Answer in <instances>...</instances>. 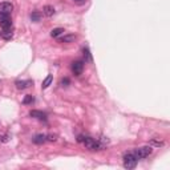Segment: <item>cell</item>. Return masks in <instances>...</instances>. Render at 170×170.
Masks as SVG:
<instances>
[{"label": "cell", "instance_id": "cell-19", "mask_svg": "<svg viewBox=\"0 0 170 170\" xmlns=\"http://www.w3.org/2000/svg\"><path fill=\"white\" fill-rule=\"evenodd\" d=\"M56 139H57V136H56V134H47V141L54 142Z\"/></svg>", "mask_w": 170, "mask_h": 170}, {"label": "cell", "instance_id": "cell-21", "mask_svg": "<svg viewBox=\"0 0 170 170\" xmlns=\"http://www.w3.org/2000/svg\"><path fill=\"white\" fill-rule=\"evenodd\" d=\"M69 83H71V81H69V78H61V81H60V84H61V87H68V85H69Z\"/></svg>", "mask_w": 170, "mask_h": 170}, {"label": "cell", "instance_id": "cell-18", "mask_svg": "<svg viewBox=\"0 0 170 170\" xmlns=\"http://www.w3.org/2000/svg\"><path fill=\"white\" fill-rule=\"evenodd\" d=\"M150 145H153V146H157V148H159V146H163V142L162 141H157V139H152L150 141Z\"/></svg>", "mask_w": 170, "mask_h": 170}, {"label": "cell", "instance_id": "cell-1", "mask_svg": "<svg viewBox=\"0 0 170 170\" xmlns=\"http://www.w3.org/2000/svg\"><path fill=\"white\" fill-rule=\"evenodd\" d=\"M83 144L85 145V148L89 149V150H101L102 149V146L98 142V139L96 141V139L92 138V137H84Z\"/></svg>", "mask_w": 170, "mask_h": 170}, {"label": "cell", "instance_id": "cell-7", "mask_svg": "<svg viewBox=\"0 0 170 170\" xmlns=\"http://www.w3.org/2000/svg\"><path fill=\"white\" fill-rule=\"evenodd\" d=\"M29 116L33 118H37V120H47V114L41 111H31L29 112Z\"/></svg>", "mask_w": 170, "mask_h": 170}, {"label": "cell", "instance_id": "cell-17", "mask_svg": "<svg viewBox=\"0 0 170 170\" xmlns=\"http://www.w3.org/2000/svg\"><path fill=\"white\" fill-rule=\"evenodd\" d=\"M84 57L87 61H92V56H91V52H89V49L88 48H84Z\"/></svg>", "mask_w": 170, "mask_h": 170}, {"label": "cell", "instance_id": "cell-20", "mask_svg": "<svg viewBox=\"0 0 170 170\" xmlns=\"http://www.w3.org/2000/svg\"><path fill=\"white\" fill-rule=\"evenodd\" d=\"M8 141H9L8 134H2V136H0V142H8Z\"/></svg>", "mask_w": 170, "mask_h": 170}, {"label": "cell", "instance_id": "cell-16", "mask_svg": "<svg viewBox=\"0 0 170 170\" xmlns=\"http://www.w3.org/2000/svg\"><path fill=\"white\" fill-rule=\"evenodd\" d=\"M35 101V98H33V96H31V94H27L26 97H24V100H23V104H26V105H28V104H32Z\"/></svg>", "mask_w": 170, "mask_h": 170}, {"label": "cell", "instance_id": "cell-22", "mask_svg": "<svg viewBox=\"0 0 170 170\" xmlns=\"http://www.w3.org/2000/svg\"><path fill=\"white\" fill-rule=\"evenodd\" d=\"M77 141H78V142H83V141H84V136H78Z\"/></svg>", "mask_w": 170, "mask_h": 170}, {"label": "cell", "instance_id": "cell-23", "mask_svg": "<svg viewBox=\"0 0 170 170\" xmlns=\"http://www.w3.org/2000/svg\"><path fill=\"white\" fill-rule=\"evenodd\" d=\"M73 2H83V0H73Z\"/></svg>", "mask_w": 170, "mask_h": 170}, {"label": "cell", "instance_id": "cell-4", "mask_svg": "<svg viewBox=\"0 0 170 170\" xmlns=\"http://www.w3.org/2000/svg\"><path fill=\"white\" fill-rule=\"evenodd\" d=\"M0 27L3 29L12 28V19L9 17V15H0Z\"/></svg>", "mask_w": 170, "mask_h": 170}, {"label": "cell", "instance_id": "cell-15", "mask_svg": "<svg viewBox=\"0 0 170 170\" xmlns=\"http://www.w3.org/2000/svg\"><path fill=\"white\" fill-rule=\"evenodd\" d=\"M41 12H39V11H35V12H32V15H31V19H32V21H35V23H37V21H40L41 20Z\"/></svg>", "mask_w": 170, "mask_h": 170}, {"label": "cell", "instance_id": "cell-14", "mask_svg": "<svg viewBox=\"0 0 170 170\" xmlns=\"http://www.w3.org/2000/svg\"><path fill=\"white\" fill-rule=\"evenodd\" d=\"M65 31H64V28H53L51 31V36L52 37H59L61 33H64Z\"/></svg>", "mask_w": 170, "mask_h": 170}, {"label": "cell", "instance_id": "cell-2", "mask_svg": "<svg viewBox=\"0 0 170 170\" xmlns=\"http://www.w3.org/2000/svg\"><path fill=\"white\" fill-rule=\"evenodd\" d=\"M137 161H138V159L133 154V152L132 153H126L124 156V166L126 169H134V168H136V165H137Z\"/></svg>", "mask_w": 170, "mask_h": 170}, {"label": "cell", "instance_id": "cell-3", "mask_svg": "<svg viewBox=\"0 0 170 170\" xmlns=\"http://www.w3.org/2000/svg\"><path fill=\"white\" fill-rule=\"evenodd\" d=\"M152 152H153L152 146H142V148L136 149V150L133 152V154L136 156L137 159H142V158H146V157L150 156Z\"/></svg>", "mask_w": 170, "mask_h": 170}, {"label": "cell", "instance_id": "cell-9", "mask_svg": "<svg viewBox=\"0 0 170 170\" xmlns=\"http://www.w3.org/2000/svg\"><path fill=\"white\" fill-rule=\"evenodd\" d=\"M43 13L45 15V16L51 17V16H53V15H54V8H53L52 6H44V8H43Z\"/></svg>", "mask_w": 170, "mask_h": 170}, {"label": "cell", "instance_id": "cell-11", "mask_svg": "<svg viewBox=\"0 0 170 170\" xmlns=\"http://www.w3.org/2000/svg\"><path fill=\"white\" fill-rule=\"evenodd\" d=\"M29 85H32V81H16V88L17 89H26L28 88Z\"/></svg>", "mask_w": 170, "mask_h": 170}, {"label": "cell", "instance_id": "cell-5", "mask_svg": "<svg viewBox=\"0 0 170 170\" xmlns=\"http://www.w3.org/2000/svg\"><path fill=\"white\" fill-rule=\"evenodd\" d=\"M12 11H13L12 3H8V2L0 3V15H11Z\"/></svg>", "mask_w": 170, "mask_h": 170}, {"label": "cell", "instance_id": "cell-8", "mask_svg": "<svg viewBox=\"0 0 170 170\" xmlns=\"http://www.w3.org/2000/svg\"><path fill=\"white\" fill-rule=\"evenodd\" d=\"M47 141V134H37V136L33 137V142L37 145H41Z\"/></svg>", "mask_w": 170, "mask_h": 170}, {"label": "cell", "instance_id": "cell-10", "mask_svg": "<svg viewBox=\"0 0 170 170\" xmlns=\"http://www.w3.org/2000/svg\"><path fill=\"white\" fill-rule=\"evenodd\" d=\"M13 36V32H12V28H8V29H4L2 32V37L4 40H11Z\"/></svg>", "mask_w": 170, "mask_h": 170}, {"label": "cell", "instance_id": "cell-12", "mask_svg": "<svg viewBox=\"0 0 170 170\" xmlns=\"http://www.w3.org/2000/svg\"><path fill=\"white\" fill-rule=\"evenodd\" d=\"M52 80H53L52 74H48V76L45 77V80H44V81H43V85H41V88H43V89H47V88L49 87V85H51Z\"/></svg>", "mask_w": 170, "mask_h": 170}, {"label": "cell", "instance_id": "cell-13", "mask_svg": "<svg viewBox=\"0 0 170 170\" xmlns=\"http://www.w3.org/2000/svg\"><path fill=\"white\" fill-rule=\"evenodd\" d=\"M74 40H76V36H74V35H67V36L60 39V41L61 43H72V41H74Z\"/></svg>", "mask_w": 170, "mask_h": 170}, {"label": "cell", "instance_id": "cell-6", "mask_svg": "<svg viewBox=\"0 0 170 170\" xmlns=\"http://www.w3.org/2000/svg\"><path fill=\"white\" fill-rule=\"evenodd\" d=\"M83 69H84V63L77 60V61H73L72 63V72L74 76H80L83 73Z\"/></svg>", "mask_w": 170, "mask_h": 170}]
</instances>
